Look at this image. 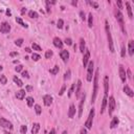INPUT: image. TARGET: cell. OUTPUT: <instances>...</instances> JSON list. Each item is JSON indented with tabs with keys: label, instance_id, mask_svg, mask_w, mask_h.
Masks as SVG:
<instances>
[{
	"label": "cell",
	"instance_id": "obj_28",
	"mask_svg": "<svg viewBox=\"0 0 134 134\" xmlns=\"http://www.w3.org/2000/svg\"><path fill=\"white\" fill-rule=\"evenodd\" d=\"M88 26L91 28L93 26V16H92V13H90L88 15Z\"/></svg>",
	"mask_w": 134,
	"mask_h": 134
},
{
	"label": "cell",
	"instance_id": "obj_10",
	"mask_svg": "<svg viewBox=\"0 0 134 134\" xmlns=\"http://www.w3.org/2000/svg\"><path fill=\"white\" fill-rule=\"evenodd\" d=\"M89 59H90V52L88 49H85V54L84 57H83V65H84V67H87L89 63Z\"/></svg>",
	"mask_w": 134,
	"mask_h": 134
},
{
	"label": "cell",
	"instance_id": "obj_46",
	"mask_svg": "<svg viewBox=\"0 0 134 134\" xmlns=\"http://www.w3.org/2000/svg\"><path fill=\"white\" fill-rule=\"evenodd\" d=\"M126 77H127L128 79H130V80H132V73H131V70H130L129 68L127 69V76Z\"/></svg>",
	"mask_w": 134,
	"mask_h": 134
},
{
	"label": "cell",
	"instance_id": "obj_21",
	"mask_svg": "<svg viewBox=\"0 0 134 134\" xmlns=\"http://www.w3.org/2000/svg\"><path fill=\"white\" fill-rule=\"evenodd\" d=\"M120 124V120H119V117L117 116H114L112 121H111V124H110V128L111 129H114V128H116L117 126H119Z\"/></svg>",
	"mask_w": 134,
	"mask_h": 134
},
{
	"label": "cell",
	"instance_id": "obj_26",
	"mask_svg": "<svg viewBox=\"0 0 134 134\" xmlns=\"http://www.w3.org/2000/svg\"><path fill=\"white\" fill-rule=\"evenodd\" d=\"M13 81H14V83H15V84L16 85H18L19 86V87H22V86H23V82L20 80V79H19L17 76H15L14 78H13Z\"/></svg>",
	"mask_w": 134,
	"mask_h": 134
},
{
	"label": "cell",
	"instance_id": "obj_2",
	"mask_svg": "<svg viewBox=\"0 0 134 134\" xmlns=\"http://www.w3.org/2000/svg\"><path fill=\"white\" fill-rule=\"evenodd\" d=\"M105 30H106V34H107V39H108V46H109V49L111 53H114V45H113V39L111 36V31H110V26H109V23L108 20H105Z\"/></svg>",
	"mask_w": 134,
	"mask_h": 134
},
{
	"label": "cell",
	"instance_id": "obj_48",
	"mask_svg": "<svg viewBox=\"0 0 134 134\" xmlns=\"http://www.w3.org/2000/svg\"><path fill=\"white\" fill-rule=\"evenodd\" d=\"M22 77H24V78H26V79H29L28 71H26V70H24V71H22Z\"/></svg>",
	"mask_w": 134,
	"mask_h": 134
},
{
	"label": "cell",
	"instance_id": "obj_9",
	"mask_svg": "<svg viewBox=\"0 0 134 134\" xmlns=\"http://www.w3.org/2000/svg\"><path fill=\"white\" fill-rule=\"evenodd\" d=\"M119 73H120V78L123 83H126V80H127V77H126V70L124 68L123 65H120L119 67Z\"/></svg>",
	"mask_w": 134,
	"mask_h": 134
},
{
	"label": "cell",
	"instance_id": "obj_24",
	"mask_svg": "<svg viewBox=\"0 0 134 134\" xmlns=\"http://www.w3.org/2000/svg\"><path fill=\"white\" fill-rule=\"evenodd\" d=\"M126 7H127V12H128V16H129V18H130V19H132V18H133L132 7H131V5H130V2H129V1L126 2Z\"/></svg>",
	"mask_w": 134,
	"mask_h": 134
},
{
	"label": "cell",
	"instance_id": "obj_40",
	"mask_svg": "<svg viewBox=\"0 0 134 134\" xmlns=\"http://www.w3.org/2000/svg\"><path fill=\"white\" fill-rule=\"evenodd\" d=\"M26 132H27V126L22 125L21 128H20V133L21 134H26Z\"/></svg>",
	"mask_w": 134,
	"mask_h": 134
},
{
	"label": "cell",
	"instance_id": "obj_54",
	"mask_svg": "<svg viewBox=\"0 0 134 134\" xmlns=\"http://www.w3.org/2000/svg\"><path fill=\"white\" fill-rule=\"evenodd\" d=\"M80 134H87V131H86V129H85V128H83V129L81 130Z\"/></svg>",
	"mask_w": 134,
	"mask_h": 134
},
{
	"label": "cell",
	"instance_id": "obj_33",
	"mask_svg": "<svg viewBox=\"0 0 134 134\" xmlns=\"http://www.w3.org/2000/svg\"><path fill=\"white\" fill-rule=\"evenodd\" d=\"M35 111H36V114L37 115H40V114L42 113V109H41V106L36 104L35 105Z\"/></svg>",
	"mask_w": 134,
	"mask_h": 134
},
{
	"label": "cell",
	"instance_id": "obj_12",
	"mask_svg": "<svg viewBox=\"0 0 134 134\" xmlns=\"http://www.w3.org/2000/svg\"><path fill=\"white\" fill-rule=\"evenodd\" d=\"M85 97H86V94L84 93L82 96V100L80 102V105H79V114H78L79 119L82 117V114H83V106H84V103H85Z\"/></svg>",
	"mask_w": 134,
	"mask_h": 134
},
{
	"label": "cell",
	"instance_id": "obj_45",
	"mask_svg": "<svg viewBox=\"0 0 134 134\" xmlns=\"http://www.w3.org/2000/svg\"><path fill=\"white\" fill-rule=\"evenodd\" d=\"M90 5H92L94 9H98V4H97V2H94V1H91V2H88Z\"/></svg>",
	"mask_w": 134,
	"mask_h": 134
},
{
	"label": "cell",
	"instance_id": "obj_53",
	"mask_svg": "<svg viewBox=\"0 0 134 134\" xmlns=\"http://www.w3.org/2000/svg\"><path fill=\"white\" fill-rule=\"evenodd\" d=\"M18 54H18L17 52H12V53L10 54V56H11L12 58H13V57H16V56H18Z\"/></svg>",
	"mask_w": 134,
	"mask_h": 134
},
{
	"label": "cell",
	"instance_id": "obj_20",
	"mask_svg": "<svg viewBox=\"0 0 134 134\" xmlns=\"http://www.w3.org/2000/svg\"><path fill=\"white\" fill-rule=\"evenodd\" d=\"M25 93H26L25 90L20 89V90H18V91L16 92V97H17L18 100H23V98L25 97Z\"/></svg>",
	"mask_w": 134,
	"mask_h": 134
},
{
	"label": "cell",
	"instance_id": "obj_38",
	"mask_svg": "<svg viewBox=\"0 0 134 134\" xmlns=\"http://www.w3.org/2000/svg\"><path fill=\"white\" fill-rule=\"evenodd\" d=\"M31 47H33V49L34 50H37V52H41V47L40 46H39L38 44H37V43H33V44H31Z\"/></svg>",
	"mask_w": 134,
	"mask_h": 134
},
{
	"label": "cell",
	"instance_id": "obj_43",
	"mask_svg": "<svg viewBox=\"0 0 134 134\" xmlns=\"http://www.w3.org/2000/svg\"><path fill=\"white\" fill-rule=\"evenodd\" d=\"M64 42H65V44H67V45H68V46H70V45H72V40H71V39H70V38H66Z\"/></svg>",
	"mask_w": 134,
	"mask_h": 134
},
{
	"label": "cell",
	"instance_id": "obj_50",
	"mask_svg": "<svg viewBox=\"0 0 134 134\" xmlns=\"http://www.w3.org/2000/svg\"><path fill=\"white\" fill-rule=\"evenodd\" d=\"M116 5L119 6V10L120 11L123 9V2H121V1H116Z\"/></svg>",
	"mask_w": 134,
	"mask_h": 134
},
{
	"label": "cell",
	"instance_id": "obj_58",
	"mask_svg": "<svg viewBox=\"0 0 134 134\" xmlns=\"http://www.w3.org/2000/svg\"><path fill=\"white\" fill-rule=\"evenodd\" d=\"M25 52H26V53H30L31 50H30V48H28V47H26V48H25Z\"/></svg>",
	"mask_w": 134,
	"mask_h": 134
},
{
	"label": "cell",
	"instance_id": "obj_41",
	"mask_svg": "<svg viewBox=\"0 0 134 134\" xmlns=\"http://www.w3.org/2000/svg\"><path fill=\"white\" fill-rule=\"evenodd\" d=\"M23 44V39H17L15 41V45L16 46H21Z\"/></svg>",
	"mask_w": 134,
	"mask_h": 134
},
{
	"label": "cell",
	"instance_id": "obj_3",
	"mask_svg": "<svg viewBox=\"0 0 134 134\" xmlns=\"http://www.w3.org/2000/svg\"><path fill=\"white\" fill-rule=\"evenodd\" d=\"M114 15H115V18H116L117 22L120 23L121 31H123L124 34H127V33H126V29H125V26H124V16H123V14H121V12L116 9L115 12H114Z\"/></svg>",
	"mask_w": 134,
	"mask_h": 134
},
{
	"label": "cell",
	"instance_id": "obj_22",
	"mask_svg": "<svg viewBox=\"0 0 134 134\" xmlns=\"http://www.w3.org/2000/svg\"><path fill=\"white\" fill-rule=\"evenodd\" d=\"M107 101H108V96L104 95L103 101H102V107H101V113H104L106 107H107Z\"/></svg>",
	"mask_w": 134,
	"mask_h": 134
},
{
	"label": "cell",
	"instance_id": "obj_31",
	"mask_svg": "<svg viewBox=\"0 0 134 134\" xmlns=\"http://www.w3.org/2000/svg\"><path fill=\"white\" fill-rule=\"evenodd\" d=\"M74 87H76V83H73V84H71V86H70V88L68 90V97H71L72 93L74 92Z\"/></svg>",
	"mask_w": 134,
	"mask_h": 134
},
{
	"label": "cell",
	"instance_id": "obj_60",
	"mask_svg": "<svg viewBox=\"0 0 134 134\" xmlns=\"http://www.w3.org/2000/svg\"><path fill=\"white\" fill-rule=\"evenodd\" d=\"M4 134H12V133L9 132V131H4Z\"/></svg>",
	"mask_w": 134,
	"mask_h": 134
},
{
	"label": "cell",
	"instance_id": "obj_44",
	"mask_svg": "<svg viewBox=\"0 0 134 134\" xmlns=\"http://www.w3.org/2000/svg\"><path fill=\"white\" fill-rule=\"evenodd\" d=\"M22 69H23V66H22V65H17V66H16V68H15V70H16L17 72L22 71Z\"/></svg>",
	"mask_w": 134,
	"mask_h": 134
},
{
	"label": "cell",
	"instance_id": "obj_8",
	"mask_svg": "<svg viewBox=\"0 0 134 134\" xmlns=\"http://www.w3.org/2000/svg\"><path fill=\"white\" fill-rule=\"evenodd\" d=\"M11 31V25L7 22H2L0 25V33L1 34H9Z\"/></svg>",
	"mask_w": 134,
	"mask_h": 134
},
{
	"label": "cell",
	"instance_id": "obj_34",
	"mask_svg": "<svg viewBox=\"0 0 134 134\" xmlns=\"http://www.w3.org/2000/svg\"><path fill=\"white\" fill-rule=\"evenodd\" d=\"M0 83H1L2 85H5L7 83V79L4 74H1V76H0Z\"/></svg>",
	"mask_w": 134,
	"mask_h": 134
},
{
	"label": "cell",
	"instance_id": "obj_57",
	"mask_svg": "<svg viewBox=\"0 0 134 134\" xmlns=\"http://www.w3.org/2000/svg\"><path fill=\"white\" fill-rule=\"evenodd\" d=\"M25 12H26V9H25V7H23L22 11H21V14H22V15H23V14H25Z\"/></svg>",
	"mask_w": 134,
	"mask_h": 134
},
{
	"label": "cell",
	"instance_id": "obj_42",
	"mask_svg": "<svg viewBox=\"0 0 134 134\" xmlns=\"http://www.w3.org/2000/svg\"><path fill=\"white\" fill-rule=\"evenodd\" d=\"M65 89H66V85L64 84L62 86V88L60 89V91H59V95H63L64 94V92H65Z\"/></svg>",
	"mask_w": 134,
	"mask_h": 134
},
{
	"label": "cell",
	"instance_id": "obj_7",
	"mask_svg": "<svg viewBox=\"0 0 134 134\" xmlns=\"http://www.w3.org/2000/svg\"><path fill=\"white\" fill-rule=\"evenodd\" d=\"M107 104H108V113H109V115H112L114 109H115V100H114L113 96L109 97V100L107 101Z\"/></svg>",
	"mask_w": 134,
	"mask_h": 134
},
{
	"label": "cell",
	"instance_id": "obj_52",
	"mask_svg": "<svg viewBox=\"0 0 134 134\" xmlns=\"http://www.w3.org/2000/svg\"><path fill=\"white\" fill-rule=\"evenodd\" d=\"M25 89H26V90H25V91H26V92H30V91H31V90H33V87H31V86H30V85H27Z\"/></svg>",
	"mask_w": 134,
	"mask_h": 134
},
{
	"label": "cell",
	"instance_id": "obj_14",
	"mask_svg": "<svg viewBox=\"0 0 134 134\" xmlns=\"http://www.w3.org/2000/svg\"><path fill=\"white\" fill-rule=\"evenodd\" d=\"M104 90H105V95L108 96V92H109V77L105 76L104 78Z\"/></svg>",
	"mask_w": 134,
	"mask_h": 134
},
{
	"label": "cell",
	"instance_id": "obj_17",
	"mask_svg": "<svg viewBox=\"0 0 134 134\" xmlns=\"http://www.w3.org/2000/svg\"><path fill=\"white\" fill-rule=\"evenodd\" d=\"M81 88H82V81H81V80H78L77 84H76V97H77V98L80 97Z\"/></svg>",
	"mask_w": 134,
	"mask_h": 134
},
{
	"label": "cell",
	"instance_id": "obj_39",
	"mask_svg": "<svg viewBox=\"0 0 134 134\" xmlns=\"http://www.w3.org/2000/svg\"><path fill=\"white\" fill-rule=\"evenodd\" d=\"M70 74H71V71H70V69H68V70H67V71L65 72V74H64V80L66 81H68L69 80V79H70Z\"/></svg>",
	"mask_w": 134,
	"mask_h": 134
},
{
	"label": "cell",
	"instance_id": "obj_23",
	"mask_svg": "<svg viewBox=\"0 0 134 134\" xmlns=\"http://www.w3.org/2000/svg\"><path fill=\"white\" fill-rule=\"evenodd\" d=\"M39 130H40V124L39 123H35L31 128V134H38Z\"/></svg>",
	"mask_w": 134,
	"mask_h": 134
},
{
	"label": "cell",
	"instance_id": "obj_32",
	"mask_svg": "<svg viewBox=\"0 0 134 134\" xmlns=\"http://www.w3.org/2000/svg\"><path fill=\"white\" fill-rule=\"evenodd\" d=\"M16 22H17V23H19V24H20L21 26H23V27H25V28H27V25H26V23H24V22H23V20H22V19H21L20 17H17V18H16Z\"/></svg>",
	"mask_w": 134,
	"mask_h": 134
},
{
	"label": "cell",
	"instance_id": "obj_49",
	"mask_svg": "<svg viewBox=\"0 0 134 134\" xmlns=\"http://www.w3.org/2000/svg\"><path fill=\"white\" fill-rule=\"evenodd\" d=\"M45 4H46V12H47V13H50V6H49V2H48V1H45Z\"/></svg>",
	"mask_w": 134,
	"mask_h": 134
},
{
	"label": "cell",
	"instance_id": "obj_11",
	"mask_svg": "<svg viewBox=\"0 0 134 134\" xmlns=\"http://www.w3.org/2000/svg\"><path fill=\"white\" fill-rule=\"evenodd\" d=\"M43 103H44L45 106H50L53 104V96L50 95V94H45L44 96H43Z\"/></svg>",
	"mask_w": 134,
	"mask_h": 134
},
{
	"label": "cell",
	"instance_id": "obj_27",
	"mask_svg": "<svg viewBox=\"0 0 134 134\" xmlns=\"http://www.w3.org/2000/svg\"><path fill=\"white\" fill-rule=\"evenodd\" d=\"M26 103H27V106H28V107H33V106H34V103H35L34 97L27 96V97H26Z\"/></svg>",
	"mask_w": 134,
	"mask_h": 134
},
{
	"label": "cell",
	"instance_id": "obj_16",
	"mask_svg": "<svg viewBox=\"0 0 134 134\" xmlns=\"http://www.w3.org/2000/svg\"><path fill=\"white\" fill-rule=\"evenodd\" d=\"M128 53H129L130 57H133V54H134V41L133 40H130L128 43Z\"/></svg>",
	"mask_w": 134,
	"mask_h": 134
},
{
	"label": "cell",
	"instance_id": "obj_61",
	"mask_svg": "<svg viewBox=\"0 0 134 134\" xmlns=\"http://www.w3.org/2000/svg\"><path fill=\"white\" fill-rule=\"evenodd\" d=\"M14 63H15V64H17V63H19V61H18V60H15Z\"/></svg>",
	"mask_w": 134,
	"mask_h": 134
},
{
	"label": "cell",
	"instance_id": "obj_62",
	"mask_svg": "<svg viewBox=\"0 0 134 134\" xmlns=\"http://www.w3.org/2000/svg\"><path fill=\"white\" fill-rule=\"evenodd\" d=\"M2 69H3V67H2L1 65H0V71H1V70H2Z\"/></svg>",
	"mask_w": 134,
	"mask_h": 134
},
{
	"label": "cell",
	"instance_id": "obj_18",
	"mask_svg": "<svg viewBox=\"0 0 134 134\" xmlns=\"http://www.w3.org/2000/svg\"><path fill=\"white\" fill-rule=\"evenodd\" d=\"M74 114H76V107H74L73 104H70L69 110H68V117L69 119H73Z\"/></svg>",
	"mask_w": 134,
	"mask_h": 134
},
{
	"label": "cell",
	"instance_id": "obj_59",
	"mask_svg": "<svg viewBox=\"0 0 134 134\" xmlns=\"http://www.w3.org/2000/svg\"><path fill=\"white\" fill-rule=\"evenodd\" d=\"M71 4H72V5H74V6H77L78 2H77V1H72V2H71Z\"/></svg>",
	"mask_w": 134,
	"mask_h": 134
},
{
	"label": "cell",
	"instance_id": "obj_6",
	"mask_svg": "<svg viewBox=\"0 0 134 134\" xmlns=\"http://www.w3.org/2000/svg\"><path fill=\"white\" fill-rule=\"evenodd\" d=\"M0 127L4 128V129H9V130H13L14 126L11 123L10 121H7L4 117H0Z\"/></svg>",
	"mask_w": 134,
	"mask_h": 134
},
{
	"label": "cell",
	"instance_id": "obj_63",
	"mask_svg": "<svg viewBox=\"0 0 134 134\" xmlns=\"http://www.w3.org/2000/svg\"><path fill=\"white\" fill-rule=\"evenodd\" d=\"M62 134H67V131H63V133Z\"/></svg>",
	"mask_w": 134,
	"mask_h": 134
},
{
	"label": "cell",
	"instance_id": "obj_55",
	"mask_svg": "<svg viewBox=\"0 0 134 134\" xmlns=\"http://www.w3.org/2000/svg\"><path fill=\"white\" fill-rule=\"evenodd\" d=\"M5 13H6V15H7V16H9V17H10V16L12 15V12H11V10H10V9H7V10H6V12H5Z\"/></svg>",
	"mask_w": 134,
	"mask_h": 134
},
{
	"label": "cell",
	"instance_id": "obj_51",
	"mask_svg": "<svg viewBox=\"0 0 134 134\" xmlns=\"http://www.w3.org/2000/svg\"><path fill=\"white\" fill-rule=\"evenodd\" d=\"M80 16H81V19H82V20H83V21H85L86 17H85V13H84V12H83V11H81V12H80Z\"/></svg>",
	"mask_w": 134,
	"mask_h": 134
},
{
	"label": "cell",
	"instance_id": "obj_5",
	"mask_svg": "<svg viewBox=\"0 0 134 134\" xmlns=\"http://www.w3.org/2000/svg\"><path fill=\"white\" fill-rule=\"evenodd\" d=\"M93 70H94V63H93V61H90L87 65V81L88 82L92 81Z\"/></svg>",
	"mask_w": 134,
	"mask_h": 134
},
{
	"label": "cell",
	"instance_id": "obj_37",
	"mask_svg": "<svg viewBox=\"0 0 134 134\" xmlns=\"http://www.w3.org/2000/svg\"><path fill=\"white\" fill-rule=\"evenodd\" d=\"M53 54H54L53 50L48 49V50H46V53H45V58H46V59H50V58L53 57Z\"/></svg>",
	"mask_w": 134,
	"mask_h": 134
},
{
	"label": "cell",
	"instance_id": "obj_15",
	"mask_svg": "<svg viewBox=\"0 0 134 134\" xmlns=\"http://www.w3.org/2000/svg\"><path fill=\"white\" fill-rule=\"evenodd\" d=\"M53 43H54V45L57 47V48H62L63 47V44L64 43L62 42V40L59 37H54V40H53Z\"/></svg>",
	"mask_w": 134,
	"mask_h": 134
},
{
	"label": "cell",
	"instance_id": "obj_56",
	"mask_svg": "<svg viewBox=\"0 0 134 134\" xmlns=\"http://www.w3.org/2000/svg\"><path fill=\"white\" fill-rule=\"evenodd\" d=\"M49 134H57V133H56V130L52 129V130H50V132H49Z\"/></svg>",
	"mask_w": 134,
	"mask_h": 134
},
{
	"label": "cell",
	"instance_id": "obj_30",
	"mask_svg": "<svg viewBox=\"0 0 134 134\" xmlns=\"http://www.w3.org/2000/svg\"><path fill=\"white\" fill-rule=\"evenodd\" d=\"M59 70H60V68H59V66H58V65H56V66H54L53 69H50V70H49V72L52 73V74H54V76H56V74H58V73H59Z\"/></svg>",
	"mask_w": 134,
	"mask_h": 134
},
{
	"label": "cell",
	"instance_id": "obj_13",
	"mask_svg": "<svg viewBox=\"0 0 134 134\" xmlns=\"http://www.w3.org/2000/svg\"><path fill=\"white\" fill-rule=\"evenodd\" d=\"M60 57H61V59L63 60V62L67 63V61H68V59H69V53H68V50L62 49L61 53H60Z\"/></svg>",
	"mask_w": 134,
	"mask_h": 134
},
{
	"label": "cell",
	"instance_id": "obj_4",
	"mask_svg": "<svg viewBox=\"0 0 134 134\" xmlns=\"http://www.w3.org/2000/svg\"><path fill=\"white\" fill-rule=\"evenodd\" d=\"M94 113H95V110H94V108H92L91 110H90L89 115H88V119H87V121H86V123H85V127L87 128V129H91V128H92Z\"/></svg>",
	"mask_w": 134,
	"mask_h": 134
},
{
	"label": "cell",
	"instance_id": "obj_36",
	"mask_svg": "<svg viewBox=\"0 0 134 134\" xmlns=\"http://www.w3.org/2000/svg\"><path fill=\"white\" fill-rule=\"evenodd\" d=\"M63 25H64V21H63V19H59L58 22H57V27L59 29L63 28Z\"/></svg>",
	"mask_w": 134,
	"mask_h": 134
},
{
	"label": "cell",
	"instance_id": "obj_47",
	"mask_svg": "<svg viewBox=\"0 0 134 134\" xmlns=\"http://www.w3.org/2000/svg\"><path fill=\"white\" fill-rule=\"evenodd\" d=\"M121 58H125L126 57V47L125 46H123L121 47Z\"/></svg>",
	"mask_w": 134,
	"mask_h": 134
},
{
	"label": "cell",
	"instance_id": "obj_19",
	"mask_svg": "<svg viewBox=\"0 0 134 134\" xmlns=\"http://www.w3.org/2000/svg\"><path fill=\"white\" fill-rule=\"evenodd\" d=\"M124 92H125L126 94H127L128 96H130V97H133V96H134V92H133V90H132L131 88H130L128 85H125V86H124Z\"/></svg>",
	"mask_w": 134,
	"mask_h": 134
},
{
	"label": "cell",
	"instance_id": "obj_1",
	"mask_svg": "<svg viewBox=\"0 0 134 134\" xmlns=\"http://www.w3.org/2000/svg\"><path fill=\"white\" fill-rule=\"evenodd\" d=\"M97 90H98V70H96L95 73L93 74V91H92V96H91V103L92 104L96 100Z\"/></svg>",
	"mask_w": 134,
	"mask_h": 134
},
{
	"label": "cell",
	"instance_id": "obj_35",
	"mask_svg": "<svg viewBox=\"0 0 134 134\" xmlns=\"http://www.w3.org/2000/svg\"><path fill=\"white\" fill-rule=\"evenodd\" d=\"M40 59H41V57L39 56L38 54H35V53H34L33 54H31V60H33V61H35V62L39 61V60H40Z\"/></svg>",
	"mask_w": 134,
	"mask_h": 134
},
{
	"label": "cell",
	"instance_id": "obj_29",
	"mask_svg": "<svg viewBox=\"0 0 134 134\" xmlns=\"http://www.w3.org/2000/svg\"><path fill=\"white\" fill-rule=\"evenodd\" d=\"M28 16L30 18H34V19H37L39 17V15H38V13L36 11H29L28 12Z\"/></svg>",
	"mask_w": 134,
	"mask_h": 134
},
{
	"label": "cell",
	"instance_id": "obj_25",
	"mask_svg": "<svg viewBox=\"0 0 134 134\" xmlns=\"http://www.w3.org/2000/svg\"><path fill=\"white\" fill-rule=\"evenodd\" d=\"M85 49H86V43H85V40L83 38L80 39V52L82 54H84L85 52Z\"/></svg>",
	"mask_w": 134,
	"mask_h": 134
}]
</instances>
